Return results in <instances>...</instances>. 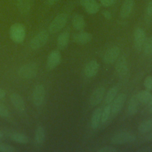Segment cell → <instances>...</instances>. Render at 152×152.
<instances>
[{
	"label": "cell",
	"instance_id": "obj_1",
	"mask_svg": "<svg viewBox=\"0 0 152 152\" xmlns=\"http://www.w3.org/2000/svg\"><path fill=\"white\" fill-rule=\"evenodd\" d=\"M9 35L10 39L15 43H22L26 37V28L24 25L16 23L12 24L10 28Z\"/></svg>",
	"mask_w": 152,
	"mask_h": 152
},
{
	"label": "cell",
	"instance_id": "obj_2",
	"mask_svg": "<svg viewBox=\"0 0 152 152\" xmlns=\"http://www.w3.org/2000/svg\"><path fill=\"white\" fill-rule=\"evenodd\" d=\"M38 72V66L35 62H29L22 65L18 70V75L23 79L35 77Z\"/></svg>",
	"mask_w": 152,
	"mask_h": 152
},
{
	"label": "cell",
	"instance_id": "obj_3",
	"mask_svg": "<svg viewBox=\"0 0 152 152\" xmlns=\"http://www.w3.org/2000/svg\"><path fill=\"white\" fill-rule=\"evenodd\" d=\"M137 139L136 136L129 132H120L113 135L110 139V142L113 144L121 145L134 142Z\"/></svg>",
	"mask_w": 152,
	"mask_h": 152
},
{
	"label": "cell",
	"instance_id": "obj_4",
	"mask_svg": "<svg viewBox=\"0 0 152 152\" xmlns=\"http://www.w3.org/2000/svg\"><path fill=\"white\" fill-rule=\"evenodd\" d=\"M68 20V15L65 13H61L57 15L49 24L48 30L50 33L55 34L62 29Z\"/></svg>",
	"mask_w": 152,
	"mask_h": 152
},
{
	"label": "cell",
	"instance_id": "obj_5",
	"mask_svg": "<svg viewBox=\"0 0 152 152\" xmlns=\"http://www.w3.org/2000/svg\"><path fill=\"white\" fill-rule=\"evenodd\" d=\"M48 39V32L45 30H42L32 38L30 43V46L33 50H37L47 43Z\"/></svg>",
	"mask_w": 152,
	"mask_h": 152
},
{
	"label": "cell",
	"instance_id": "obj_6",
	"mask_svg": "<svg viewBox=\"0 0 152 152\" xmlns=\"http://www.w3.org/2000/svg\"><path fill=\"white\" fill-rule=\"evenodd\" d=\"M45 88L42 84L36 85L32 93V100L34 105L40 106L43 103L45 97Z\"/></svg>",
	"mask_w": 152,
	"mask_h": 152
},
{
	"label": "cell",
	"instance_id": "obj_7",
	"mask_svg": "<svg viewBox=\"0 0 152 152\" xmlns=\"http://www.w3.org/2000/svg\"><path fill=\"white\" fill-rule=\"evenodd\" d=\"M62 56L58 50H53L49 54L46 62V67L49 70H52L61 63Z\"/></svg>",
	"mask_w": 152,
	"mask_h": 152
},
{
	"label": "cell",
	"instance_id": "obj_8",
	"mask_svg": "<svg viewBox=\"0 0 152 152\" xmlns=\"http://www.w3.org/2000/svg\"><path fill=\"white\" fill-rule=\"evenodd\" d=\"M126 99V94L125 93H120L112 102L111 106V113L113 115H117L122 109L124 103Z\"/></svg>",
	"mask_w": 152,
	"mask_h": 152
},
{
	"label": "cell",
	"instance_id": "obj_9",
	"mask_svg": "<svg viewBox=\"0 0 152 152\" xmlns=\"http://www.w3.org/2000/svg\"><path fill=\"white\" fill-rule=\"evenodd\" d=\"M105 93V88L103 86H100L96 88L91 94L89 102L91 106H96L99 104L104 97Z\"/></svg>",
	"mask_w": 152,
	"mask_h": 152
},
{
	"label": "cell",
	"instance_id": "obj_10",
	"mask_svg": "<svg viewBox=\"0 0 152 152\" xmlns=\"http://www.w3.org/2000/svg\"><path fill=\"white\" fill-rule=\"evenodd\" d=\"M120 55V49L118 46H113L108 49L103 55V61L107 64L115 62Z\"/></svg>",
	"mask_w": 152,
	"mask_h": 152
},
{
	"label": "cell",
	"instance_id": "obj_11",
	"mask_svg": "<svg viewBox=\"0 0 152 152\" xmlns=\"http://www.w3.org/2000/svg\"><path fill=\"white\" fill-rule=\"evenodd\" d=\"M145 40V34L141 28H137L134 32V47L137 51H140L142 49L144 42Z\"/></svg>",
	"mask_w": 152,
	"mask_h": 152
},
{
	"label": "cell",
	"instance_id": "obj_12",
	"mask_svg": "<svg viewBox=\"0 0 152 152\" xmlns=\"http://www.w3.org/2000/svg\"><path fill=\"white\" fill-rule=\"evenodd\" d=\"M115 69L118 75L121 77H125L128 72V66L126 59L124 56H121L116 60Z\"/></svg>",
	"mask_w": 152,
	"mask_h": 152
},
{
	"label": "cell",
	"instance_id": "obj_13",
	"mask_svg": "<svg viewBox=\"0 0 152 152\" xmlns=\"http://www.w3.org/2000/svg\"><path fill=\"white\" fill-rule=\"evenodd\" d=\"M100 65L96 60L90 61L84 67V75L87 78H92L94 77L99 71Z\"/></svg>",
	"mask_w": 152,
	"mask_h": 152
},
{
	"label": "cell",
	"instance_id": "obj_14",
	"mask_svg": "<svg viewBox=\"0 0 152 152\" xmlns=\"http://www.w3.org/2000/svg\"><path fill=\"white\" fill-rule=\"evenodd\" d=\"M10 99L12 105L19 111L23 112L26 109V104L23 98L17 93H12L10 94Z\"/></svg>",
	"mask_w": 152,
	"mask_h": 152
},
{
	"label": "cell",
	"instance_id": "obj_15",
	"mask_svg": "<svg viewBox=\"0 0 152 152\" xmlns=\"http://www.w3.org/2000/svg\"><path fill=\"white\" fill-rule=\"evenodd\" d=\"M73 40L77 44L86 45L89 43L93 39V36L90 33L81 31L73 36Z\"/></svg>",
	"mask_w": 152,
	"mask_h": 152
},
{
	"label": "cell",
	"instance_id": "obj_16",
	"mask_svg": "<svg viewBox=\"0 0 152 152\" xmlns=\"http://www.w3.org/2000/svg\"><path fill=\"white\" fill-rule=\"evenodd\" d=\"M46 137V132L44 127L39 125L37 127L34 137V144L36 147H40L44 142Z\"/></svg>",
	"mask_w": 152,
	"mask_h": 152
},
{
	"label": "cell",
	"instance_id": "obj_17",
	"mask_svg": "<svg viewBox=\"0 0 152 152\" xmlns=\"http://www.w3.org/2000/svg\"><path fill=\"white\" fill-rule=\"evenodd\" d=\"M134 5V0H125L121 8V16L122 18H126L128 17L133 9Z\"/></svg>",
	"mask_w": 152,
	"mask_h": 152
},
{
	"label": "cell",
	"instance_id": "obj_18",
	"mask_svg": "<svg viewBox=\"0 0 152 152\" xmlns=\"http://www.w3.org/2000/svg\"><path fill=\"white\" fill-rule=\"evenodd\" d=\"M32 0H17V7L23 15L27 14L31 7Z\"/></svg>",
	"mask_w": 152,
	"mask_h": 152
},
{
	"label": "cell",
	"instance_id": "obj_19",
	"mask_svg": "<svg viewBox=\"0 0 152 152\" xmlns=\"http://www.w3.org/2000/svg\"><path fill=\"white\" fill-rule=\"evenodd\" d=\"M72 24L73 27L78 31H83L86 27L85 20L80 14H76L74 16Z\"/></svg>",
	"mask_w": 152,
	"mask_h": 152
},
{
	"label": "cell",
	"instance_id": "obj_20",
	"mask_svg": "<svg viewBox=\"0 0 152 152\" xmlns=\"http://www.w3.org/2000/svg\"><path fill=\"white\" fill-rule=\"evenodd\" d=\"M102 108L97 107L93 112L91 118V127L95 129L98 128L101 122V115H102Z\"/></svg>",
	"mask_w": 152,
	"mask_h": 152
},
{
	"label": "cell",
	"instance_id": "obj_21",
	"mask_svg": "<svg viewBox=\"0 0 152 152\" xmlns=\"http://www.w3.org/2000/svg\"><path fill=\"white\" fill-rule=\"evenodd\" d=\"M69 40V33L67 31L62 32L58 36L57 38V46L59 49H64L68 44Z\"/></svg>",
	"mask_w": 152,
	"mask_h": 152
},
{
	"label": "cell",
	"instance_id": "obj_22",
	"mask_svg": "<svg viewBox=\"0 0 152 152\" xmlns=\"http://www.w3.org/2000/svg\"><path fill=\"white\" fill-rule=\"evenodd\" d=\"M139 100L136 95H133L130 98L128 105V112L129 115H134L137 113L138 109Z\"/></svg>",
	"mask_w": 152,
	"mask_h": 152
},
{
	"label": "cell",
	"instance_id": "obj_23",
	"mask_svg": "<svg viewBox=\"0 0 152 152\" xmlns=\"http://www.w3.org/2000/svg\"><path fill=\"white\" fill-rule=\"evenodd\" d=\"M11 138L12 141L16 142L17 143L26 144H27L29 141L28 137L21 132H14L11 135Z\"/></svg>",
	"mask_w": 152,
	"mask_h": 152
},
{
	"label": "cell",
	"instance_id": "obj_24",
	"mask_svg": "<svg viewBox=\"0 0 152 152\" xmlns=\"http://www.w3.org/2000/svg\"><path fill=\"white\" fill-rule=\"evenodd\" d=\"M118 91V87L116 86H113L111 87L107 91L104 98V102L106 104H110L113 102V100L116 97Z\"/></svg>",
	"mask_w": 152,
	"mask_h": 152
},
{
	"label": "cell",
	"instance_id": "obj_25",
	"mask_svg": "<svg viewBox=\"0 0 152 152\" xmlns=\"http://www.w3.org/2000/svg\"><path fill=\"white\" fill-rule=\"evenodd\" d=\"M138 130L141 134H145L152 131V119L142 122L138 127Z\"/></svg>",
	"mask_w": 152,
	"mask_h": 152
},
{
	"label": "cell",
	"instance_id": "obj_26",
	"mask_svg": "<svg viewBox=\"0 0 152 152\" xmlns=\"http://www.w3.org/2000/svg\"><path fill=\"white\" fill-rule=\"evenodd\" d=\"M139 102L142 103H148L151 97V94L148 90H142L136 94Z\"/></svg>",
	"mask_w": 152,
	"mask_h": 152
},
{
	"label": "cell",
	"instance_id": "obj_27",
	"mask_svg": "<svg viewBox=\"0 0 152 152\" xmlns=\"http://www.w3.org/2000/svg\"><path fill=\"white\" fill-rule=\"evenodd\" d=\"M142 49L146 55L150 56L152 55V37L145 38L142 46Z\"/></svg>",
	"mask_w": 152,
	"mask_h": 152
},
{
	"label": "cell",
	"instance_id": "obj_28",
	"mask_svg": "<svg viewBox=\"0 0 152 152\" xmlns=\"http://www.w3.org/2000/svg\"><path fill=\"white\" fill-rule=\"evenodd\" d=\"M86 11L90 14H94L97 13L100 10V5L96 2L94 1L92 3L87 5L84 7Z\"/></svg>",
	"mask_w": 152,
	"mask_h": 152
},
{
	"label": "cell",
	"instance_id": "obj_29",
	"mask_svg": "<svg viewBox=\"0 0 152 152\" xmlns=\"http://www.w3.org/2000/svg\"><path fill=\"white\" fill-rule=\"evenodd\" d=\"M111 113V106L110 104H107L102 112L101 115V122L102 123H105L108 120L110 115Z\"/></svg>",
	"mask_w": 152,
	"mask_h": 152
},
{
	"label": "cell",
	"instance_id": "obj_30",
	"mask_svg": "<svg viewBox=\"0 0 152 152\" xmlns=\"http://www.w3.org/2000/svg\"><path fill=\"white\" fill-rule=\"evenodd\" d=\"M15 148L10 144L0 143V151L1 152H14Z\"/></svg>",
	"mask_w": 152,
	"mask_h": 152
},
{
	"label": "cell",
	"instance_id": "obj_31",
	"mask_svg": "<svg viewBox=\"0 0 152 152\" xmlns=\"http://www.w3.org/2000/svg\"><path fill=\"white\" fill-rule=\"evenodd\" d=\"M10 115V112L7 107L0 102V116L2 118H7Z\"/></svg>",
	"mask_w": 152,
	"mask_h": 152
},
{
	"label": "cell",
	"instance_id": "obj_32",
	"mask_svg": "<svg viewBox=\"0 0 152 152\" xmlns=\"http://www.w3.org/2000/svg\"><path fill=\"white\" fill-rule=\"evenodd\" d=\"M144 86L147 90H152V76H147L144 81Z\"/></svg>",
	"mask_w": 152,
	"mask_h": 152
},
{
	"label": "cell",
	"instance_id": "obj_33",
	"mask_svg": "<svg viewBox=\"0 0 152 152\" xmlns=\"http://www.w3.org/2000/svg\"><path fill=\"white\" fill-rule=\"evenodd\" d=\"M118 150L112 146L107 145L101 147L97 150V152H116Z\"/></svg>",
	"mask_w": 152,
	"mask_h": 152
},
{
	"label": "cell",
	"instance_id": "obj_34",
	"mask_svg": "<svg viewBox=\"0 0 152 152\" xmlns=\"http://www.w3.org/2000/svg\"><path fill=\"white\" fill-rule=\"evenodd\" d=\"M100 2L101 4L105 7H110L115 3L113 0H100Z\"/></svg>",
	"mask_w": 152,
	"mask_h": 152
},
{
	"label": "cell",
	"instance_id": "obj_35",
	"mask_svg": "<svg viewBox=\"0 0 152 152\" xmlns=\"http://www.w3.org/2000/svg\"><path fill=\"white\" fill-rule=\"evenodd\" d=\"M94 1H96V0H80V4L85 7L86 6H87V5L92 3Z\"/></svg>",
	"mask_w": 152,
	"mask_h": 152
},
{
	"label": "cell",
	"instance_id": "obj_36",
	"mask_svg": "<svg viewBox=\"0 0 152 152\" xmlns=\"http://www.w3.org/2000/svg\"><path fill=\"white\" fill-rule=\"evenodd\" d=\"M147 12L148 15L152 16V0L148 3L147 7Z\"/></svg>",
	"mask_w": 152,
	"mask_h": 152
},
{
	"label": "cell",
	"instance_id": "obj_37",
	"mask_svg": "<svg viewBox=\"0 0 152 152\" xmlns=\"http://www.w3.org/2000/svg\"><path fill=\"white\" fill-rule=\"evenodd\" d=\"M103 15L104 17L107 20H110L111 18V14L110 12L107 10H104L103 12Z\"/></svg>",
	"mask_w": 152,
	"mask_h": 152
},
{
	"label": "cell",
	"instance_id": "obj_38",
	"mask_svg": "<svg viewBox=\"0 0 152 152\" xmlns=\"http://www.w3.org/2000/svg\"><path fill=\"white\" fill-rule=\"evenodd\" d=\"M145 139L147 141H152V131H150V132H149V133L145 136Z\"/></svg>",
	"mask_w": 152,
	"mask_h": 152
},
{
	"label": "cell",
	"instance_id": "obj_39",
	"mask_svg": "<svg viewBox=\"0 0 152 152\" xmlns=\"http://www.w3.org/2000/svg\"><path fill=\"white\" fill-rule=\"evenodd\" d=\"M5 96H6L5 91L4 89L0 88V99L4 98Z\"/></svg>",
	"mask_w": 152,
	"mask_h": 152
},
{
	"label": "cell",
	"instance_id": "obj_40",
	"mask_svg": "<svg viewBox=\"0 0 152 152\" xmlns=\"http://www.w3.org/2000/svg\"><path fill=\"white\" fill-rule=\"evenodd\" d=\"M59 0H47V2L49 5H52L55 4H56L57 2H58Z\"/></svg>",
	"mask_w": 152,
	"mask_h": 152
},
{
	"label": "cell",
	"instance_id": "obj_41",
	"mask_svg": "<svg viewBox=\"0 0 152 152\" xmlns=\"http://www.w3.org/2000/svg\"><path fill=\"white\" fill-rule=\"evenodd\" d=\"M148 103L150 105H152V94H151V99H150Z\"/></svg>",
	"mask_w": 152,
	"mask_h": 152
},
{
	"label": "cell",
	"instance_id": "obj_42",
	"mask_svg": "<svg viewBox=\"0 0 152 152\" xmlns=\"http://www.w3.org/2000/svg\"><path fill=\"white\" fill-rule=\"evenodd\" d=\"M3 137V133L0 131V139H1Z\"/></svg>",
	"mask_w": 152,
	"mask_h": 152
},
{
	"label": "cell",
	"instance_id": "obj_43",
	"mask_svg": "<svg viewBox=\"0 0 152 152\" xmlns=\"http://www.w3.org/2000/svg\"><path fill=\"white\" fill-rule=\"evenodd\" d=\"M151 106H150V109H149V112H151V113H152V105H150Z\"/></svg>",
	"mask_w": 152,
	"mask_h": 152
},
{
	"label": "cell",
	"instance_id": "obj_44",
	"mask_svg": "<svg viewBox=\"0 0 152 152\" xmlns=\"http://www.w3.org/2000/svg\"><path fill=\"white\" fill-rule=\"evenodd\" d=\"M116 1H117V0H113V1H114V2H116Z\"/></svg>",
	"mask_w": 152,
	"mask_h": 152
}]
</instances>
